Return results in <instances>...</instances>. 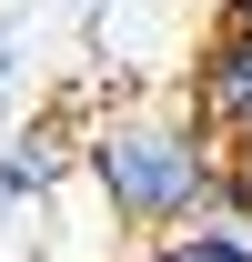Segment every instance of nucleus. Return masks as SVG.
<instances>
[{
	"mask_svg": "<svg viewBox=\"0 0 252 262\" xmlns=\"http://www.w3.org/2000/svg\"><path fill=\"white\" fill-rule=\"evenodd\" d=\"M81 171H91L101 212L152 242V232H182L222 202V141L192 101H121L81 131Z\"/></svg>",
	"mask_w": 252,
	"mask_h": 262,
	"instance_id": "nucleus-1",
	"label": "nucleus"
},
{
	"mask_svg": "<svg viewBox=\"0 0 252 262\" xmlns=\"http://www.w3.org/2000/svg\"><path fill=\"white\" fill-rule=\"evenodd\" d=\"M192 111L212 121V141H252V10H232L212 31V51L192 61Z\"/></svg>",
	"mask_w": 252,
	"mask_h": 262,
	"instance_id": "nucleus-2",
	"label": "nucleus"
},
{
	"mask_svg": "<svg viewBox=\"0 0 252 262\" xmlns=\"http://www.w3.org/2000/svg\"><path fill=\"white\" fill-rule=\"evenodd\" d=\"M61 182V131H0V222H20Z\"/></svg>",
	"mask_w": 252,
	"mask_h": 262,
	"instance_id": "nucleus-3",
	"label": "nucleus"
},
{
	"mask_svg": "<svg viewBox=\"0 0 252 262\" xmlns=\"http://www.w3.org/2000/svg\"><path fill=\"white\" fill-rule=\"evenodd\" d=\"M141 262H252V242H232L222 222H182V232H152Z\"/></svg>",
	"mask_w": 252,
	"mask_h": 262,
	"instance_id": "nucleus-4",
	"label": "nucleus"
},
{
	"mask_svg": "<svg viewBox=\"0 0 252 262\" xmlns=\"http://www.w3.org/2000/svg\"><path fill=\"white\" fill-rule=\"evenodd\" d=\"M0 101H10V31H0Z\"/></svg>",
	"mask_w": 252,
	"mask_h": 262,
	"instance_id": "nucleus-5",
	"label": "nucleus"
},
{
	"mask_svg": "<svg viewBox=\"0 0 252 262\" xmlns=\"http://www.w3.org/2000/svg\"><path fill=\"white\" fill-rule=\"evenodd\" d=\"M232 10H252V0H232Z\"/></svg>",
	"mask_w": 252,
	"mask_h": 262,
	"instance_id": "nucleus-6",
	"label": "nucleus"
}]
</instances>
